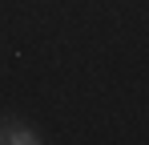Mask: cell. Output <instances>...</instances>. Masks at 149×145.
Wrapping results in <instances>:
<instances>
[{
  "label": "cell",
  "instance_id": "cell-1",
  "mask_svg": "<svg viewBox=\"0 0 149 145\" xmlns=\"http://www.w3.org/2000/svg\"><path fill=\"white\" fill-rule=\"evenodd\" d=\"M0 141H12V145H36L40 137L24 129V125H16V121H0Z\"/></svg>",
  "mask_w": 149,
  "mask_h": 145
}]
</instances>
